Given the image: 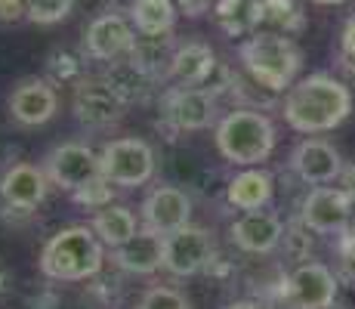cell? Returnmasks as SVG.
Wrapping results in <instances>:
<instances>
[{"mask_svg":"<svg viewBox=\"0 0 355 309\" xmlns=\"http://www.w3.org/2000/svg\"><path fill=\"white\" fill-rule=\"evenodd\" d=\"M352 115V93L331 74H309L284 96V121L297 133H327Z\"/></svg>","mask_w":355,"mask_h":309,"instance_id":"obj_1","label":"cell"},{"mask_svg":"<svg viewBox=\"0 0 355 309\" xmlns=\"http://www.w3.org/2000/svg\"><path fill=\"white\" fill-rule=\"evenodd\" d=\"M244 72L250 81H257L263 90L282 93L297 84L303 53L288 34L282 31H254L241 47H238Z\"/></svg>","mask_w":355,"mask_h":309,"instance_id":"obj_2","label":"cell"},{"mask_svg":"<svg viewBox=\"0 0 355 309\" xmlns=\"http://www.w3.org/2000/svg\"><path fill=\"white\" fill-rule=\"evenodd\" d=\"M105 244L93 226H65L40 251V272L50 281H87L102 269Z\"/></svg>","mask_w":355,"mask_h":309,"instance_id":"obj_3","label":"cell"},{"mask_svg":"<svg viewBox=\"0 0 355 309\" xmlns=\"http://www.w3.org/2000/svg\"><path fill=\"white\" fill-rule=\"evenodd\" d=\"M216 149L235 167H257L275 152V127L259 108H235L216 124Z\"/></svg>","mask_w":355,"mask_h":309,"instance_id":"obj_4","label":"cell"},{"mask_svg":"<svg viewBox=\"0 0 355 309\" xmlns=\"http://www.w3.org/2000/svg\"><path fill=\"white\" fill-rule=\"evenodd\" d=\"M99 174L118 189L146 185L155 176V149L136 136L108 142L99 152Z\"/></svg>","mask_w":355,"mask_h":309,"instance_id":"obj_5","label":"cell"},{"mask_svg":"<svg viewBox=\"0 0 355 309\" xmlns=\"http://www.w3.org/2000/svg\"><path fill=\"white\" fill-rule=\"evenodd\" d=\"M216 260L214 238L204 226H182V229L164 235V269L176 278L198 276V272L210 269Z\"/></svg>","mask_w":355,"mask_h":309,"instance_id":"obj_6","label":"cell"},{"mask_svg":"<svg viewBox=\"0 0 355 309\" xmlns=\"http://www.w3.org/2000/svg\"><path fill=\"white\" fill-rule=\"evenodd\" d=\"M355 219V204L337 185H315L303 198L300 223L315 235H343Z\"/></svg>","mask_w":355,"mask_h":309,"instance_id":"obj_7","label":"cell"},{"mask_svg":"<svg viewBox=\"0 0 355 309\" xmlns=\"http://www.w3.org/2000/svg\"><path fill=\"white\" fill-rule=\"evenodd\" d=\"M44 174L53 185L65 192H78L93 183L99 174V155L87 142H62L44 158Z\"/></svg>","mask_w":355,"mask_h":309,"instance_id":"obj_8","label":"cell"},{"mask_svg":"<svg viewBox=\"0 0 355 309\" xmlns=\"http://www.w3.org/2000/svg\"><path fill=\"white\" fill-rule=\"evenodd\" d=\"M337 300V276L324 263H300L284 278V303L291 309H331Z\"/></svg>","mask_w":355,"mask_h":309,"instance_id":"obj_9","label":"cell"},{"mask_svg":"<svg viewBox=\"0 0 355 309\" xmlns=\"http://www.w3.org/2000/svg\"><path fill=\"white\" fill-rule=\"evenodd\" d=\"M71 108L74 118L87 127H108L124 118L127 102L114 93L105 78H80L71 96Z\"/></svg>","mask_w":355,"mask_h":309,"instance_id":"obj_10","label":"cell"},{"mask_svg":"<svg viewBox=\"0 0 355 309\" xmlns=\"http://www.w3.org/2000/svg\"><path fill=\"white\" fill-rule=\"evenodd\" d=\"M189 219H192V198L176 185H155L142 201V226L155 235H170L189 226Z\"/></svg>","mask_w":355,"mask_h":309,"instance_id":"obj_11","label":"cell"},{"mask_svg":"<svg viewBox=\"0 0 355 309\" xmlns=\"http://www.w3.org/2000/svg\"><path fill=\"white\" fill-rule=\"evenodd\" d=\"M164 118L173 130H204L216 118V96L204 87H176L164 96Z\"/></svg>","mask_w":355,"mask_h":309,"instance_id":"obj_12","label":"cell"},{"mask_svg":"<svg viewBox=\"0 0 355 309\" xmlns=\"http://www.w3.org/2000/svg\"><path fill=\"white\" fill-rule=\"evenodd\" d=\"M136 40L133 25L121 12H102L84 31V53L96 62H114L118 56L130 53Z\"/></svg>","mask_w":355,"mask_h":309,"instance_id":"obj_13","label":"cell"},{"mask_svg":"<svg viewBox=\"0 0 355 309\" xmlns=\"http://www.w3.org/2000/svg\"><path fill=\"white\" fill-rule=\"evenodd\" d=\"M229 238L238 251L263 257V253H272L282 244L284 223L272 210H250V214H241L229 226Z\"/></svg>","mask_w":355,"mask_h":309,"instance_id":"obj_14","label":"cell"},{"mask_svg":"<svg viewBox=\"0 0 355 309\" xmlns=\"http://www.w3.org/2000/svg\"><path fill=\"white\" fill-rule=\"evenodd\" d=\"M293 174L309 185H327L340 180L343 174V158L324 140H303L291 155Z\"/></svg>","mask_w":355,"mask_h":309,"instance_id":"obj_15","label":"cell"},{"mask_svg":"<svg viewBox=\"0 0 355 309\" xmlns=\"http://www.w3.org/2000/svg\"><path fill=\"white\" fill-rule=\"evenodd\" d=\"M56 108H59L56 90H53L50 81L40 78L22 81L10 96V115L22 127H40V124H46L56 115Z\"/></svg>","mask_w":355,"mask_h":309,"instance_id":"obj_16","label":"cell"},{"mask_svg":"<svg viewBox=\"0 0 355 309\" xmlns=\"http://www.w3.org/2000/svg\"><path fill=\"white\" fill-rule=\"evenodd\" d=\"M112 260L118 269L133 272V276H152L164 269V235H155L148 229H139L127 244L114 247Z\"/></svg>","mask_w":355,"mask_h":309,"instance_id":"obj_17","label":"cell"},{"mask_svg":"<svg viewBox=\"0 0 355 309\" xmlns=\"http://www.w3.org/2000/svg\"><path fill=\"white\" fill-rule=\"evenodd\" d=\"M46 185H50V180H46L44 167L12 164L3 174V180H0V195H3V201L10 204V208L31 210L46 198Z\"/></svg>","mask_w":355,"mask_h":309,"instance_id":"obj_18","label":"cell"},{"mask_svg":"<svg viewBox=\"0 0 355 309\" xmlns=\"http://www.w3.org/2000/svg\"><path fill=\"white\" fill-rule=\"evenodd\" d=\"M272 195H275V180H272L269 170L259 167H244L226 185V201L235 210H244V214L263 210L272 201Z\"/></svg>","mask_w":355,"mask_h":309,"instance_id":"obj_19","label":"cell"},{"mask_svg":"<svg viewBox=\"0 0 355 309\" xmlns=\"http://www.w3.org/2000/svg\"><path fill=\"white\" fill-rule=\"evenodd\" d=\"M173 56H176V44L170 34H139L133 40L127 53V62L133 68H139L146 78H161V74H170L173 68Z\"/></svg>","mask_w":355,"mask_h":309,"instance_id":"obj_20","label":"cell"},{"mask_svg":"<svg viewBox=\"0 0 355 309\" xmlns=\"http://www.w3.org/2000/svg\"><path fill=\"white\" fill-rule=\"evenodd\" d=\"M214 72H216V56L207 44H201V40H189V44L176 47L170 74H173L182 87H204Z\"/></svg>","mask_w":355,"mask_h":309,"instance_id":"obj_21","label":"cell"},{"mask_svg":"<svg viewBox=\"0 0 355 309\" xmlns=\"http://www.w3.org/2000/svg\"><path fill=\"white\" fill-rule=\"evenodd\" d=\"M93 232L99 235V242L105 247H121L127 244L130 238L139 232V223H136V214L124 204H108V208L96 210L93 217Z\"/></svg>","mask_w":355,"mask_h":309,"instance_id":"obj_22","label":"cell"},{"mask_svg":"<svg viewBox=\"0 0 355 309\" xmlns=\"http://www.w3.org/2000/svg\"><path fill=\"white\" fill-rule=\"evenodd\" d=\"M130 19L139 34H170L176 25V6L170 0H133Z\"/></svg>","mask_w":355,"mask_h":309,"instance_id":"obj_23","label":"cell"},{"mask_svg":"<svg viewBox=\"0 0 355 309\" xmlns=\"http://www.w3.org/2000/svg\"><path fill=\"white\" fill-rule=\"evenodd\" d=\"M102 78L114 87V93H118L127 106L136 99H146L148 87H152V78H146V74H142L139 68H133L130 62H112V68H108Z\"/></svg>","mask_w":355,"mask_h":309,"instance_id":"obj_24","label":"cell"},{"mask_svg":"<svg viewBox=\"0 0 355 309\" xmlns=\"http://www.w3.org/2000/svg\"><path fill=\"white\" fill-rule=\"evenodd\" d=\"M263 6H266V25L282 28V34L303 28V12H300V6L293 0H263Z\"/></svg>","mask_w":355,"mask_h":309,"instance_id":"obj_25","label":"cell"},{"mask_svg":"<svg viewBox=\"0 0 355 309\" xmlns=\"http://www.w3.org/2000/svg\"><path fill=\"white\" fill-rule=\"evenodd\" d=\"M74 0H25V12L37 25H56L71 16Z\"/></svg>","mask_w":355,"mask_h":309,"instance_id":"obj_26","label":"cell"},{"mask_svg":"<svg viewBox=\"0 0 355 309\" xmlns=\"http://www.w3.org/2000/svg\"><path fill=\"white\" fill-rule=\"evenodd\" d=\"M112 192H114V185L108 183L105 176H96L93 183H87L84 189L71 192V195H74V201L84 204V208H90V210H102V208H108V204H112Z\"/></svg>","mask_w":355,"mask_h":309,"instance_id":"obj_27","label":"cell"},{"mask_svg":"<svg viewBox=\"0 0 355 309\" xmlns=\"http://www.w3.org/2000/svg\"><path fill=\"white\" fill-rule=\"evenodd\" d=\"M139 309H192L186 294L173 291V287H148L139 300Z\"/></svg>","mask_w":355,"mask_h":309,"instance_id":"obj_28","label":"cell"},{"mask_svg":"<svg viewBox=\"0 0 355 309\" xmlns=\"http://www.w3.org/2000/svg\"><path fill=\"white\" fill-rule=\"evenodd\" d=\"M284 253H288L291 260H309V251H312V235H309V229H306L303 223H297V226H284Z\"/></svg>","mask_w":355,"mask_h":309,"instance_id":"obj_29","label":"cell"},{"mask_svg":"<svg viewBox=\"0 0 355 309\" xmlns=\"http://www.w3.org/2000/svg\"><path fill=\"white\" fill-rule=\"evenodd\" d=\"M340 276L355 285V229L343 232V242H340Z\"/></svg>","mask_w":355,"mask_h":309,"instance_id":"obj_30","label":"cell"},{"mask_svg":"<svg viewBox=\"0 0 355 309\" xmlns=\"http://www.w3.org/2000/svg\"><path fill=\"white\" fill-rule=\"evenodd\" d=\"M340 65L355 74V16H349V22L343 25V34H340Z\"/></svg>","mask_w":355,"mask_h":309,"instance_id":"obj_31","label":"cell"},{"mask_svg":"<svg viewBox=\"0 0 355 309\" xmlns=\"http://www.w3.org/2000/svg\"><path fill=\"white\" fill-rule=\"evenodd\" d=\"M50 72L56 74V78H62V81H71V78H78L80 65H78V59L68 56V53H53L50 56Z\"/></svg>","mask_w":355,"mask_h":309,"instance_id":"obj_32","label":"cell"},{"mask_svg":"<svg viewBox=\"0 0 355 309\" xmlns=\"http://www.w3.org/2000/svg\"><path fill=\"white\" fill-rule=\"evenodd\" d=\"M22 6H25V0H0V19H3V22H12V19H19Z\"/></svg>","mask_w":355,"mask_h":309,"instance_id":"obj_33","label":"cell"},{"mask_svg":"<svg viewBox=\"0 0 355 309\" xmlns=\"http://www.w3.org/2000/svg\"><path fill=\"white\" fill-rule=\"evenodd\" d=\"M340 189L349 195V201L355 204V164H349V167H343V174H340Z\"/></svg>","mask_w":355,"mask_h":309,"instance_id":"obj_34","label":"cell"},{"mask_svg":"<svg viewBox=\"0 0 355 309\" xmlns=\"http://www.w3.org/2000/svg\"><path fill=\"white\" fill-rule=\"evenodd\" d=\"M226 309H266V306L254 303V300H238V303H229Z\"/></svg>","mask_w":355,"mask_h":309,"instance_id":"obj_35","label":"cell"},{"mask_svg":"<svg viewBox=\"0 0 355 309\" xmlns=\"http://www.w3.org/2000/svg\"><path fill=\"white\" fill-rule=\"evenodd\" d=\"M3 294H6V272L0 269V297H3Z\"/></svg>","mask_w":355,"mask_h":309,"instance_id":"obj_36","label":"cell"},{"mask_svg":"<svg viewBox=\"0 0 355 309\" xmlns=\"http://www.w3.org/2000/svg\"><path fill=\"white\" fill-rule=\"evenodd\" d=\"M315 3H322V6H337V3H343V0H315Z\"/></svg>","mask_w":355,"mask_h":309,"instance_id":"obj_37","label":"cell"},{"mask_svg":"<svg viewBox=\"0 0 355 309\" xmlns=\"http://www.w3.org/2000/svg\"><path fill=\"white\" fill-rule=\"evenodd\" d=\"M352 229H355V226H352Z\"/></svg>","mask_w":355,"mask_h":309,"instance_id":"obj_38","label":"cell"}]
</instances>
